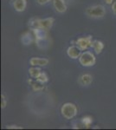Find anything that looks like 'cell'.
I'll use <instances>...</instances> for the list:
<instances>
[{
	"label": "cell",
	"mask_w": 116,
	"mask_h": 130,
	"mask_svg": "<svg viewBox=\"0 0 116 130\" xmlns=\"http://www.w3.org/2000/svg\"><path fill=\"white\" fill-rule=\"evenodd\" d=\"M91 48L94 50V51L95 52L96 54L99 55V54L102 53L103 49H104V43H103V42L100 40H94L92 43Z\"/></svg>",
	"instance_id": "14"
},
{
	"label": "cell",
	"mask_w": 116,
	"mask_h": 130,
	"mask_svg": "<svg viewBox=\"0 0 116 130\" xmlns=\"http://www.w3.org/2000/svg\"><path fill=\"white\" fill-rule=\"evenodd\" d=\"M7 106V101H6V98L5 95H1V108L4 109V108H6Z\"/></svg>",
	"instance_id": "18"
},
{
	"label": "cell",
	"mask_w": 116,
	"mask_h": 130,
	"mask_svg": "<svg viewBox=\"0 0 116 130\" xmlns=\"http://www.w3.org/2000/svg\"><path fill=\"white\" fill-rule=\"evenodd\" d=\"M37 80H38L39 82H41V83H43L45 84L46 83H48V75L45 72H42L41 75H40L37 78Z\"/></svg>",
	"instance_id": "17"
},
{
	"label": "cell",
	"mask_w": 116,
	"mask_h": 130,
	"mask_svg": "<svg viewBox=\"0 0 116 130\" xmlns=\"http://www.w3.org/2000/svg\"><path fill=\"white\" fill-rule=\"evenodd\" d=\"M78 83L81 86H88L93 83V76L90 74H83L78 78Z\"/></svg>",
	"instance_id": "11"
},
{
	"label": "cell",
	"mask_w": 116,
	"mask_h": 130,
	"mask_svg": "<svg viewBox=\"0 0 116 130\" xmlns=\"http://www.w3.org/2000/svg\"><path fill=\"white\" fill-rule=\"evenodd\" d=\"M103 1H104L105 3L107 4V5H112V4L113 3V1H114V0H103Z\"/></svg>",
	"instance_id": "23"
},
{
	"label": "cell",
	"mask_w": 116,
	"mask_h": 130,
	"mask_svg": "<svg viewBox=\"0 0 116 130\" xmlns=\"http://www.w3.org/2000/svg\"><path fill=\"white\" fill-rule=\"evenodd\" d=\"M85 13L91 18H102L106 15V9L103 5H96L88 7L85 10Z\"/></svg>",
	"instance_id": "3"
},
{
	"label": "cell",
	"mask_w": 116,
	"mask_h": 130,
	"mask_svg": "<svg viewBox=\"0 0 116 130\" xmlns=\"http://www.w3.org/2000/svg\"><path fill=\"white\" fill-rule=\"evenodd\" d=\"M77 112L78 108L76 105L71 102H66L61 108V114L67 120H71L75 118L77 115Z\"/></svg>",
	"instance_id": "2"
},
{
	"label": "cell",
	"mask_w": 116,
	"mask_h": 130,
	"mask_svg": "<svg viewBox=\"0 0 116 130\" xmlns=\"http://www.w3.org/2000/svg\"><path fill=\"white\" fill-rule=\"evenodd\" d=\"M54 22L55 20L53 18H43V19L32 18V19L29 21V25H30L32 30L36 28H43L48 30L53 26Z\"/></svg>",
	"instance_id": "1"
},
{
	"label": "cell",
	"mask_w": 116,
	"mask_h": 130,
	"mask_svg": "<svg viewBox=\"0 0 116 130\" xmlns=\"http://www.w3.org/2000/svg\"><path fill=\"white\" fill-rule=\"evenodd\" d=\"M28 83L30 85L31 89H32L36 92H39V91H43L44 89V83H41L37 79L34 78H30L28 80Z\"/></svg>",
	"instance_id": "10"
},
{
	"label": "cell",
	"mask_w": 116,
	"mask_h": 130,
	"mask_svg": "<svg viewBox=\"0 0 116 130\" xmlns=\"http://www.w3.org/2000/svg\"><path fill=\"white\" fill-rule=\"evenodd\" d=\"M93 37L92 36H86V37H79L76 41H75V45H77L81 51L87 50L89 48H91L92 43H93Z\"/></svg>",
	"instance_id": "5"
},
{
	"label": "cell",
	"mask_w": 116,
	"mask_h": 130,
	"mask_svg": "<svg viewBox=\"0 0 116 130\" xmlns=\"http://www.w3.org/2000/svg\"><path fill=\"white\" fill-rule=\"evenodd\" d=\"M111 7H112V10L114 14H116V0L113 1V3L111 5Z\"/></svg>",
	"instance_id": "22"
},
{
	"label": "cell",
	"mask_w": 116,
	"mask_h": 130,
	"mask_svg": "<svg viewBox=\"0 0 116 130\" xmlns=\"http://www.w3.org/2000/svg\"><path fill=\"white\" fill-rule=\"evenodd\" d=\"M43 71L41 70V69L37 66H31V68L29 69V74L30 75L31 78L37 79V77L41 75V73Z\"/></svg>",
	"instance_id": "15"
},
{
	"label": "cell",
	"mask_w": 116,
	"mask_h": 130,
	"mask_svg": "<svg viewBox=\"0 0 116 130\" xmlns=\"http://www.w3.org/2000/svg\"><path fill=\"white\" fill-rule=\"evenodd\" d=\"M49 62L48 58L43 57H31L29 59V64L31 66H37V67H45Z\"/></svg>",
	"instance_id": "8"
},
{
	"label": "cell",
	"mask_w": 116,
	"mask_h": 130,
	"mask_svg": "<svg viewBox=\"0 0 116 130\" xmlns=\"http://www.w3.org/2000/svg\"><path fill=\"white\" fill-rule=\"evenodd\" d=\"M32 32H33V34H34L36 41L48 39V30H45V29L36 28V29H33Z\"/></svg>",
	"instance_id": "7"
},
{
	"label": "cell",
	"mask_w": 116,
	"mask_h": 130,
	"mask_svg": "<svg viewBox=\"0 0 116 130\" xmlns=\"http://www.w3.org/2000/svg\"><path fill=\"white\" fill-rule=\"evenodd\" d=\"M81 52V50L77 45H71L67 49V56L71 59H79Z\"/></svg>",
	"instance_id": "6"
},
{
	"label": "cell",
	"mask_w": 116,
	"mask_h": 130,
	"mask_svg": "<svg viewBox=\"0 0 116 130\" xmlns=\"http://www.w3.org/2000/svg\"><path fill=\"white\" fill-rule=\"evenodd\" d=\"M79 62L83 67H92L95 64L96 57L94 54L88 50H84L81 52L79 57Z\"/></svg>",
	"instance_id": "4"
},
{
	"label": "cell",
	"mask_w": 116,
	"mask_h": 130,
	"mask_svg": "<svg viewBox=\"0 0 116 130\" xmlns=\"http://www.w3.org/2000/svg\"><path fill=\"white\" fill-rule=\"evenodd\" d=\"M81 121H82V123L84 124V126H85V128L90 127L93 123V118L91 116H89V115H86V116L82 117Z\"/></svg>",
	"instance_id": "16"
},
{
	"label": "cell",
	"mask_w": 116,
	"mask_h": 130,
	"mask_svg": "<svg viewBox=\"0 0 116 130\" xmlns=\"http://www.w3.org/2000/svg\"><path fill=\"white\" fill-rule=\"evenodd\" d=\"M27 0H13V7L16 11L22 12L26 9Z\"/></svg>",
	"instance_id": "12"
},
{
	"label": "cell",
	"mask_w": 116,
	"mask_h": 130,
	"mask_svg": "<svg viewBox=\"0 0 116 130\" xmlns=\"http://www.w3.org/2000/svg\"><path fill=\"white\" fill-rule=\"evenodd\" d=\"M34 34L30 32H29V31H27V32H24V34L22 35V37H21V42L23 43V44L24 45H29L30 44V43H32L33 40H34Z\"/></svg>",
	"instance_id": "13"
},
{
	"label": "cell",
	"mask_w": 116,
	"mask_h": 130,
	"mask_svg": "<svg viewBox=\"0 0 116 130\" xmlns=\"http://www.w3.org/2000/svg\"><path fill=\"white\" fill-rule=\"evenodd\" d=\"M53 7L58 13H64L67 10V5L65 0H53Z\"/></svg>",
	"instance_id": "9"
},
{
	"label": "cell",
	"mask_w": 116,
	"mask_h": 130,
	"mask_svg": "<svg viewBox=\"0 0 116 130\" xmlns=\"http://www.w3.org/2000/svg\"><path fill=\"white\" fill-rule=\"evenodd\" d=\"M51 1V0H37V4L40 5H47L48 3H49V2Z\"/></svg>",
	"instance_id": "20"
},
{
	"label": "cell",
	"mask_w": 116,
	"mask_h": 130,
	"mask_svg": "<svg viewBox=\"0 0 116 130\" xmlns=\"http://www.w3.org/2000/svg\"><path fill=\"white\" fill-rule=\"evenodd\" d=\"M73 128H85V126L82 123V121H81L80 122H76V123H73Z\"/></svg>",
	"instance_id": "19"
},
{
	"label": "cell",
	"mask_w": 116,
	"mask_h": 130,
	"mask_svg": "<svg viewBox=\"0 0 116 130\" xmlns=\"http://www.w3.org/2000/svg\"><path fill=\"white\" fill-rule=\"evenodd\" d=\"M6 128H9V129H22V127H19V126H16V125H10L7 126Z\"/></svg>",
	"instance_id": "21"
}]
</instances>
